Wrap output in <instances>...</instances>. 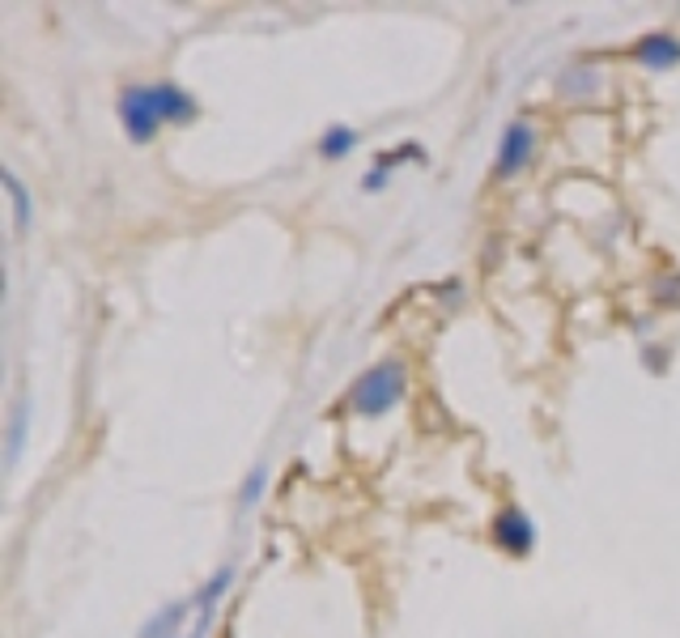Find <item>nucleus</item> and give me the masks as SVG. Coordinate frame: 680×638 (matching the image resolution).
Returning a JSON list of instances; mask_svg holds the SVG:
<instances>
[{
	"label": "nucleus",
	"mask_w": 680,
	"mask_h": 638,
	"mask_svg": "<svg viewBox=\"0 0 680 638\" xmlns=\"http://www.w3.org/2000/svg\"><path fill=\"white\" fill-rule=\"evenodd\" d=\"M408 392V371H404V362L400 358H383V362H375L370 371H362L357 379H353V388H349V409L357 413V417H383L391 413L400 400Z\"/></svg>",
	"instance_id": "nucleus-1"
},
{
	"label": "nucleus",
	"mask_w": 680,
	"mask_h": 638,
	"mask_svg": "<svg viewBox=\"0 0 680 638\" xmlns=\"http://www.w3.org/2000/svg\"><path fill=\"white\" fill-rule=\"evenodd\" d=\"M115 111H119V124H124V137L133 146H149L158 133H162V120L149 102V86H124L119 99H115Z\"/></svg>",
	"instance_id": "nucleus-2"
},
{
	"label": "nucleus",
	"mask_w": 680,
	"mask_h": 638,
	"mask_svg": "<svg viewBox=\"0 0 680 638\" xmlns=\"http://www.w3.org/2000/svg\"><path fill=\"white\" fill-rule=\"evenodd\" d=\"M536 153V124L532 120H511L498 137V158H493V175L498 179H515Z\"/></svg>",
	"instance_id": "nucleus-3"
},
{
	"label": "nucleus",
	"mask_w": 680,
	"mask_h": 638,
	"mask_svg": "<svg viewBox=\"0 0 680 638\" xmlns=\"http://www.w3.org/2000/svg\"><path fill=\"white\" fill-rule=\"evenodd\" d=\"M493 545H498L502 553H511V558H528L536 549V524L519 506H506V511H498V520H493Z\"/></svg>",
	"instance_id": "nucleus-4"
},
{
	"label": "nucleus",
	"mask_w": 680,
	"mask_h": 638,
	"mask_svg": "<svg viewBox=\"0 0 680 638\" xmlns=\"http://www.w3.org/2000/svg\"><path fill=\"white\" fill-rule=\"evenodd\" d=\"M149 102H153L162 128L166 124H192L196 111H200L192 95L184 86H175V82H149Z\"/></svg>",
	"instance_id": "nucleus-5"
},
{
	"label": "nucleus",
	"mask_w": 680,
	"mask_h": 638,
	"mask_svg": "<svg viewBox=\"0 0 680 638\" xmlns=\"http://www.w3.org/2000/svg\"><path fill=\"white\" fill-rule=\"evenodd\" d=\"M633 60L646 64V68H655V73H668V68L680 64V39L664 35V30L659 35H646V39L633 43Z\"/></svg>",
	"instance_id": "nucleus-6"
},
{
	"label": "nucleus",
	"mask_w": 680,
	"mask_h": 638,
	"mask_svg": "<svg viewBox=\"0 0 680 638\" xmlns=\"http://www.w3.org/2000/svg\"><path fill=\"white\" fill-rule=\"evenodd\" d=\"M196 604L192 600H175V604H162L153 617L146 622V630H141V638H179V630H184V622H188V613H192Z\"/></svg>",
	"instance_id": "nucleus-7"
},
{
	"label": "nucleus",
	"mask_w": 680,
	"mask_h": 638,
	"mask_svg": "<svg viewBox=\"0 0 680 638\" xmlns=\"http://www.w3.org/2000/svg\"><path fill=\"white\" fill-rule=\"evenodd\" d=\"M557 86H562L566 99H591V95L600 90V73H595V64H587L583 60V64H570V68L562 73Z\"/></svg>",
	"instance_id": "nucleus-8"
},
{
	"label": "nucleus",
	"mask_w": 680,
	"mask_h": 638,
	"mask_svg": "<svg viewBox=\"0 0 680 638\" xmlns=\"http://www.w3.org/2000/svg\"><path fill=\"white\" fill-rule=\"evenodd\" d=\"M353 146H357V133H353L349 124H328V128L319 133V158H328V162L353 153Z\"/></svg>",
	"instance_id": "nucleus-9"
},
{
	"label": "nucleus",
	"mask_w": 680,
	"mask_h": 638,
	"mask_svg": "<svg viewBox=\"0 0 680 638\" xmlns=\"http://www.w3.org/2000/svg\"><path fill=\"white\" fill-rule=\"evenodd\" d=\"M4 188H9V200H13V226L17 230H26L30 226V217H35V209H30V192H26V184L4 166Z\"/></svg>",
	"instance_id": "nucleus-10"
},
{
	"label": "nucleus",
	"mask_w": 680,
	"mask_h": 638,
	"mask_svg": "<svg viewBox=\"0 0 680 638\" xmlns=\"http://www.w3.org/2000/svg\"><path fill=\"white\" fill-rule=\"evenodd\" d=\"M264 490H268V464H255V468L247 473L243 490H239V506H243V511H251V506L264 498Z\"/></svg>",
	"instance_id": "nucleus-11"
},
{
	"label": "nucleus",
	"mask_w": 680,
	"mask_h": 638,
	"mask_svg": "<svg viewBox=\"0 0 680 638\" xmlns=\"http://www.w3.org/2000/svg\"><path fill=\"white\" fill-rule=\"evenodd\" d=\"M26 417H30V404L17 400L13 404V422H9V464L22 455V439H26Z\"/></svg>",
	"instance_id": "nucleus-12"
},
{
	"label": "nucleus",
	"mask_w": 680,
	"mask_h": 638,
	"mask_svg": "<svg viewBox=\"0 0 680 638\" xmlns=\"http://www.w3.org/2000/svg\"><path fill=\"white\" fill-rule=\"evenodd\" d=\"M408 158H413V162H426V149L413 146V141H408V146H395V149H388V153L379 158V166L395 171V166H400V162H408Z\"/></svg>",
	"instance_id": "nucleus-13"
},
{
	"label": "nucleus",
	"mask_w": 680,
	"mask_h": 638,
	"mask_svg": "<svg viewBox=\"0 0 680 638\" xmlns=\"http://www.w3.org/2000/svg\"><path fill=\"white\" fill-rule=\"evenodd\" d=\"M388 179H391L388 166H370V171L362 175V192H383V188H388Z\"/></svg>",
	"instance_id": "nucleus-14"
},
{
	"label": "nucleus",
	"mask_w": 680,
	"mask_h": 638,
	"mask_svg": "<svg viewBox=\"0 0 680 638\" xmlns=\"http://www.w3.org/2000/svg\"><path fill=\"white\" fill-rule=\"evenodd\" d=\"M655 298H659L664 307L680 302V277H659V282H655Z\"/></svg>",
	"instance_id": "nucleus-15"
}]
</instances>
